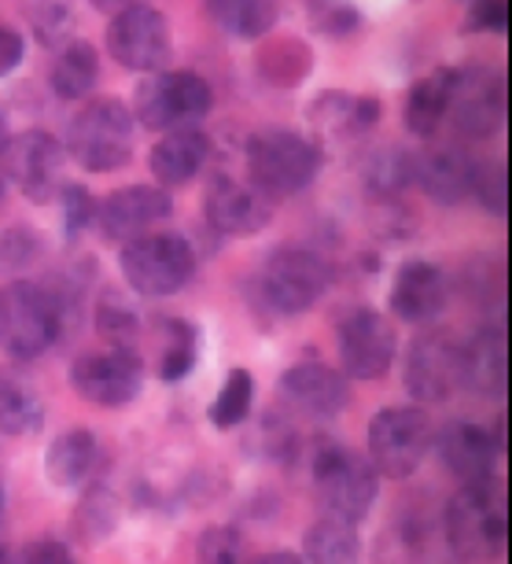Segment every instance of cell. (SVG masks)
Returning <instances> with one entry per match:
<instances>
[{"instance_id": "f35d334b", "label": "cell", "mask_w": 512, "mask_h": 564, "mask_svg": "<svg viewBox=\"0 0 512 564\" xmlns=\"http://www.w3.org/2000/svg\"><path fill=\"white\" fill-rule=\"evenodd\" d=\"M41 254V237L37 229L30 226H15L0 237V262L4 265H30Z\"/></svg>"}, {"instance_id": "7c38bea8", "label": "cell", "mask_w": 512, "mask_h": 564, "mask_svg": "<svg viewBox=\"0 0 512 564\" xmlns=\"http://www.w3.org/2000/svg\"><path fill=\"white\" fill-rule=\"evenodd\" d=\"M4 159V174L12 177V185L34 204H48L63 185V148L45 130H23L8 137L0 148Z\"/></svg>"}, {"instance_id": "4fadbf2b", "label": "cell", "mask_w": 512, "mask_h": 564, "mask_svg": "<svg viewBox=\"0 0 512 564\" xmlns=\"http://www.w3.org/2000/svg\"><path fill=\"white\" fill-rule=\"evenodd\" d=\"M446 119H454L468 141H490L505 122V78L487 67L457 70Z\"/></svg>"}, {"instance_id": "836d02e7", "label": "cell", "mask_w": 512, "mask_h": 564, "mask_svg": "<svg viewBox=\"0 0 512 564\" xmlns=\"http://www.w3.org/2000/svg\"><path fill=\"white\" fill-rule=\"evenodd\" d=\"M366 181L372 193L380 196H399L405 185H413V155L399 152V148H383L369 159Z\"/></svg>"}, {"instance_id": "d4e9b609", "label": "cell", "mask_w": 512, "mask_h": 564, "mask_svg": "<svg viewBox=\"0 0 512 564\" xmlns=\"http://www.w3.org/2000/svg\"><path fill=\"white\" fill-rule=\"evenodd\" d=\"M96 462H100V443L89 429H70L59 432L56 440L48 443L45 454V473L56 487H78L96 473Z\"/></svg>"}, {"instance_id": "b9f144b4", "label": "cell", "mask_w": 512, "mask_h": 564, "mask_svg": "<svg viewBox=\"0 0 512 564\" xmlns=\"http://www.w3.org/2000/svg\"><path fill=\"white\" fill-rule=\"evenodd\" d=\"M19 63H23V37H19L15 30L0 26V78L12 74Z\"/></svg>"}, {"instance_id": "7bdbcfd3", "label": "cell", "mask_w": 512, "mask_h": 564, "mask_svg": "<svg viewBox=\"0 0 512 564\" xmlns=\"http://www.w3.org/2000/svg\"><path fill=\"white\" fill-rule=\"evenodd\" d=\"M89 4L96 8V12H122V8H130V4H141V0H89Z\"/></svg>"}, {"instance_id": "44dd1931", "label": "cell", "mask_w": 512, "mask_h": 564, "mask_svg": "<svg viewBox=\"0 0 512 564\" xmlns=\"http://www.w3.org/2000/svg\"><path fill=\"white\" fill-rule=\"evenodd\" d=\"M472 170L476 159L454 144H435L413 155V181L424 188V196L443 207H454L465 196H472Z\"/></svg>"}, {"instance_id": "4316f807", "label": "cell", "mask_w": 512, "mask_h": 564, "mask_svg": "<svg viewBox=\"0 0 512 564\" xmlns=\"http://www.w3.org/2000/svg\"><path fill=\"white\" fill-rule=\"evenodd\" d=\"M100 82V56L89 41L70 37L59 45V56L52 63V93L59 100H85Z\"/></svg>"}, {"instance_id": "d6986e66", "label": "cell", "mask_w": 512, "mask_h": 564, "mask_svg": "<svg viewBox=\"0 0 512 564\" xmlns=\"http://www.w3.org/2000/svg\"><path fill=\"white\" fill-rule=\"evenodd\" d=\"M446 303H450V284H446V273L439 265L424 259L402 262V270L394 273L391 284L394 317H402L410 325H428L446 311Z\"/></svg>"}, {"instance_id": "8fae6325", "label": "cell", "mask_w": 512, "mask_h": 564, "mask_svg": "<svg viewBox=\"0 0 512 564\" xmlns=\"http://www.w3.org/2000/svg\"><path fill=\"white\" fill-rule=\"evenodd\" d=\"M144 366L133 350L111 347L100 355H81L70 366V388L92 406H130L141 395Z\"/></svg>"}, {"instance_id": "ac0fdd59", "label": "cell", "mask_w": 512, "mask_h": 564, "mask_svg": "<svg viewBox=\"0 0 512 564\" xmlns=\"http://www.w3.org/2000/svg\"><path fill=\"white\" fill-rule=\"evenodd\" d=\"M281 399L303 417L325 421L347 406V380L325 361H298V366L284 369Z\"/></svg>"}, {"instance_id": "ffe728a7", "label": "cell", "mask_w": 512, "mask_h": 564, "mask_svg": "<svg viewBox=\"0 0 512 564\" xmlns=\"http://www.w3.org/2000/svg\"><path fill=\"white\" fill-rule=\"evenodd\" d=\"M306 122L322 137V144H347L361 141L377 130L380 122V100L377 97H355V93H325L306 108Z\"/></svg>"}, {"instance_id": "5bb4252c", "label": "cell", "mask_w": 512, "mask_h": 564, "mask_svg": "<svg viewBox=\"0 0 512 564\" xmlns=\"http://www.w3.org/2000/svg\"><path fill=\"white\" fill-rule=\"evenodd\" d=\"M405 388L417 402H443L461 388V344L432 328L421 333L405 350Z\"/></svg>"}, {"instance_id": "74e56055", "label": "cell", "mask_w": 512, "mask_h": 564, "mask_svg": "<svg viewBox=\"0 0 512 564\" xmlns=\"http://www.w3.org/2000/svg\"><path fill=\"white\" fill-rule=\"evenodd\" d=\"M63 199V232L74 240L96 221V199L85 185H59Z\"/></svg>"}, {"instance_id": "bcb514c9", "label": "cell", "mask_w": 512, "mask_h": 564, "mask_svg": "<svg viewBox=\"0 0 512 564\" xmlns=\"http://www.w3.org/2000/svg\"><path fill=\"white\" fill-rule=\"evenodd\" d=\"M0 520H4V487H0Z\"/></svg>"}, {"instance_id": "83f0119b", "label": "cell", "mask_w": 512, "mask_h": 564, "mask_svg": "<svg viewBox=\"0 0 512 564\" xmlns=\"http://www.w3.org/2000/svg\"><path fill=\"white\" fill-rule=\"evenodd\" d=\"M207 15L226 37L254 41L276 26V0H207Z\"/></svg>"}, {"instance_id": "f6af8a7d", "label": "cell", "mask_w": 512, "mask_h": 564, "mask_svg": "<svg viewBox=\"0 0 512 564\" xmlns=\"http://www.w3.org/2000/svg\"><path fill=\"white\" fill-rule=\"evenodd\" d=\"M4 141H8V133H4V119H0V148H4Z\"/></svg>"}, {"instance_id": "7a4b0ae2", "label": "cell", "mask_w": 512, "mask_h": 564, "mask_svg": "<svg viewBox=\"0 0 512 564\" xmlns=\"http://www.w3.org/2000/svg\"><path fill=\"white\" fill-rule=\"evenodd\" d=\"M443 531L454 557L461 561H494L509 539V509L494 480L465 484L443 513Z\"/></svg>"}, {"instance_id": "484cf974", "label": "cell", "mask_w": 512, "mask_h": 564, "mask_svg": "<svg viewBox=\"0 0 512 564\" xmlns=\"http://www.w3.org/2000/svg\"><path fill=\"white\" fill-rule=\"evenodd\" d=\"M461 384L479 395L505 391V333L501 328H483L472 344L461 347Z\"/></svg>"}, {"instance_id": "603a6c76", "label": "cell", "mask_w": 512, "mask_h": 564, "mask_svg": "<svg viewBox=\"0 0 512 564\" xmlns=\"http://www.w3.org/2000/svg\"><path fill=\"white\" fill-rule=\"evenodd\" d=\"M210 144L207 133H199L196 126H185V130H170L155 141V148L148 152V170L163 188L174 185H188L192 177H199L210 163Z\"/></svg>"}, {"instance_id": "30bf717a", "label": "cell", "mask_w": 512, "mask_h": 564, "mask_svg": "<svg viewBox=\"0 0 512 564\" xmlns=\"http://www.w3.org/2000/svg\"><path fill=\"white\" fill-rule=\"evenodd\" d=\"M174 52L170 23L163 12L148 4H130L111 15L108 23V56L126 70L155 74L166 70V59Z\"/></svg>"}, {"instance_id": "1f68e13d", "label": "cell", "mask_w": 512, "mask_h": 564, "mask_svg": "<svg viewBox=\"0 0 512 564\" xmlns=\"http://www.w3.org/2000/svg\"><path fill=\"white\" fill-rule=\"evenodd\" d=\"M254 402V377L248 369H232L221 384L215 406H210V424L215 429H237V424L248 421Z\"/></svg>"}, {"instance_id": "6da1fadb", "label": "cell", "mask_w": 512, "mask_h": 564, "mask_svg": "<svg viewBox=\"0 0 512 564\" xmlns=\"http://www.w3.org/2000/svg\"><path fill=\"white\" fill-rule=\"evenodd\" d=\"M311 476L328 517L350 520V524L366 520L380 498V473L372 468L369 457L347 451L336 440H314Z\"/></svg>"}, {"instance_id": "ab89813d", "label": "cell", "mask_w": 512, "mask_h": 564, "mask_svg": "<svg viewBox=\"0 0 512 564\" xmlns=\"http://www.w3.org/2000/svg\"><path fill=\"white\" fill-rule=\"evenodd\" d=\"M472 34H505L509 30V0H472L465 19Z\"/></svg>"}, {"instance_id": "f546056e", "label": "cell", "mask_w": 512, "mask_h": 564, "mask_svg": "<svg viewBox=\"0 0 512 564\" xmlns=\"http://www.w3.org/2000/svg\"><path fill=\"white\" fill-rule=\"evenodd\" d=\"M45 421L37 391L19 377L15 369H0V432L8 435H30Z\"/></svg>"}, {"instance_id": "60d3db41", "label": "cell", "mask_w": 512, "mask_h": 564, "mask_svg": "<svg viewBox=\"0 0 512 564\" xmlns=\"http://www.w3.org/2000/svg\"><path fill=\"white\" fill-rule=\"evenodd\" d=\"M19 564H78V561H74V553L63 546V542L37 539V542H30V546L23 550Z\"/></svg>"}, {"instance_id": "9a60e30c", "label": "cell", "mask_w": 512, "mask_h": 564, "mask_svg": "<svg viewBox=\"0 0 512 564\" xmlns=\"http://www.w3.org/2000/svg\"><path fill=\"white\" fill-rule=\"evenodd\" d=\"M399 355V339L394 328L388 325V317L358 306L339 322V361L344 372L355 380H380L388 377V369L394 366Z\"/></svg>"}, {"instance_id": "8992f818", "label": "cell", "mask_w": 512, "mask_h": 564, "mask_svg": "<svg viewBox=\"0 0 512 564\" xmlns=\"http://www.w3.org/2000/svg\"><path fill=\"white\" fill-rule=\"evenodd\" d=\"M210 104H215L210 82L196 70H155L137 85L133 122L155 133L185 130L210 111Z\"/></svg>"}, {"instance_id": "3957f363", "label": "cell", "mask_w": 512, "mask_h": 564, "mask_svg": "<svg viewBox=\"0 0 512 564\" xmlns=\"http://www.w3.org/2000/svg\"><path fill=\"white\" fill-rule=\"evenodd\" d=\"M133 111L122 100L100 97L89 100L67 126V152L89 174L122 170L133 155Z\"/></svg>"}, {"instance_id": "52a82bcc", "label": "cell", "mask_w": 512, "mask_h": 564, "mask_svg": "<svg viewBox=\"0 0 512 564\" xmlns=\"http://www.w3.org/2000/svg\"><path fill=\"white\" fill-rule=\"evenodd\" d=\"M248 170L265 196H295L322 174V144L292 130H262L248 144Z\"/></svg>"}, {"instance_id": "8d00e7d4", "label": "cell", "mask_w": 512, "mask_h": 564, "mask_svg": "<svg viewBox=\"0 0 512 564\" xmlns=\"http://www.w3.org/2000/svg\"><path fill=\"white\" fill-rule=\"evenodd\" d=\"M472 193L479 196L490 215H505L509 204V177H505V163H476L472 170Z\"/></svg>"}, {"instance_id": "cb8c5ba5", "label": "cell", "mask_w": 512, "mask_h": 564, "mask_svg": "<svg viewBox=\"0 0 512 564\" xmlns=\"http://www.w3.org/2000/svg\"><path fill=\"white\" fill-rule=\"evenodd\" d=\"M454 78H457V70L439 67L413 82L410 97H405V130L413 137L432 141V137L439 133V126L446 122V111H450Z\"/></svg>"}, {"instance_id": "e575fe53", "label": "cell", "mask_w": 512, "mask_h": 564, "mask_svg": "<svg viewBox=\"0 0 512 564\" xmlns=\"http://www.w3.org/2000/svg\"><path fill=\"white\" fill-rule=\"evenodd\" d=\"M166 328H170V336H174V344L166 347L159 377H163L166 384H174V380H185L192 366H196V333H192L188 322H166Z\"/></svg>"}, {"instance_id": "ee69618b", "label": "cell", "mask_w": 512, "mask_h": 564, "mask_svg": "<svg viewBox=\"0 0 512 564\" xmlns=\"http://www.w3.org/2000/svg\"><path fill=\"white\" fill-rule=\"evenodd\" d=\"M251 564H306V561L295 557V553H265V557L251 561Z\"/></svg>"}, {"instance_id": "f1b7e54d", "label": "cell", "mask_w": 512, "mask_h": 564, "mask_svg": "<svg viewBox=\"0 0 512 564\" xmlns=\"http://www.w3.org/2000/svg\"><path fill=\"white\" fill-rule=\"evenodd\" d=\"M303 557L311 564H358L361 561V539L350 520L322 517L306 528L303 535Z\"/></svg>"}, {"instance_id": "ba28073f", "label": "cell", "mask_w": 512, "mask_h": 564, "mask_svg": "<svg viewBox=\"0 0 512 564\" xmlns=\"http://www.w3.org/2000/svg\"><path fill=\"white\" fill-rule=\"evenodd\" d=\"M432 451V421L417 406H388L369 424V462L388 480H405Z\"/></svg>"}, {"instance_id": "d6a6232c", "label": "cell", "mask_w": 512, "mask_h": 564, "mask_svg": "<svg viewBox=\"0 0 512 564\" xmlns=\"http://www.w3.org/2000/svg\"><path fill=\"white\" fill-rule=\"evenodd\" d=\"M23 12L30 30L41 45H67L74 30V4L70 0H23Z\"/></svg>"}, {"instance_id": "d590c367", "label": "cell", "mask_w": 512, "mask_h": 564, "mask_svg": "<svg viewBox=\"0 0 512 564\" xmlns=\"http://www.w3.org/2000/svg\"><path fill=\"white\" fill-rule=\"evenodd\" d=\"M199 564H251L237 528H207L199 535Z\"/></svg>"}, {"instance_id": "2e32d148", "label": "cell", "mask_w": 512, "mask_h": 564, "mask_svg": "<svg viewBox=\"0 0 512 564\" xmlns=\"http://www.w3.org/2000/svg\"><path fill=\"white\" fill-rule=\"evenodd\" d=\"M203 215L221 237H254L270 226L273 204L254 181L237 174H215L203 193Z\"/></svg>"}, {"instance_id": "277c9868", "label": "cell", "mask_w": 512, "mask_h": 564, "mask_svg": "<svg viewBox=\"0 0 512 564\" xmlns=\"http://www.w3.org/2000/svg\"><path fill=\"white\" fill-rule=\"evenodd\" d=\"M63 328V306L34 281L0 284V350L8 358L30 361L56 344Z\"/></svg>"}, {"instance_id": "9c48e42d", "label": "cell", "mask_w": 512, "mask_h": 564, "mask_svg": "<svg viewBox=\"0 0 512 564\" xmlns=\"http://www.w3.org/2000/svg\"><path fill=\"white\" fill-rule=\"evenodd\" d=\"M333 284V270L311 248H281L262 265L259 292L276 314H306L322 303V295Z\"/></svg>"}, {"instance_id": "4dcf8cb0", "label": "cell", "mask_w": 512, "mask_h": 564, "mask_svg": "<svg viewBox=\"0 0 512 564\" xmlns=\"http://www.w3.org/2000/svg\"><path fill=\"white\" fill-rule=\"evenodd\" d=\"M96 328L111 347L133 350L137 333H141V317H137L133 303L122 292H104L100 303H96Z\"/></svg>"}, {"instance_id": "7402d4cb", "label": "cell", "mask_w": 512, "mask_h": 564, "mask_svg": "<svg viewBox=\"0 0 512 564\" xmlns=\"http://www.w3.org/2000/svg\"><path fill=\"white\" fill-rule=\"evenodd\" d=\"M498 440L487 429H479L472 421H454L446 424L439 435V457L446 473L457 476L461 484H483L494 480L498 465Z\"/></svg>"}, {"instance_id": "e0dca14e", "label": "cell", "mask_w": 512, "mask_h": 564, "mask_svg": "<svg viewBox=\"0 0 512 564\" xmlns=\"http://www.w3.org/2000/svg\"><path fill=\"white\" fill-rule=\"evenodd\" d=\"M170 193L159 185H126L115 188L111 196L96 199V229L104 240L126 243L141 232H152L159 221L170 218Z\"/></svg>"}, {"instance_id": "5b68a950", "label": "cell", "mask_w": 512, "mask_h": 564, "mask_svg": "<svg viewBox=\"0 0 512 564\" xmlns=\"http://www.w3.org/2000/svg\"><path fill=\"white\" fill-rule=\"evenodd\" d=\"M126 284L144 300H166L196 273V251L177 232H141L126 240L119 254Z\"/></svg>"}]
</instances>
